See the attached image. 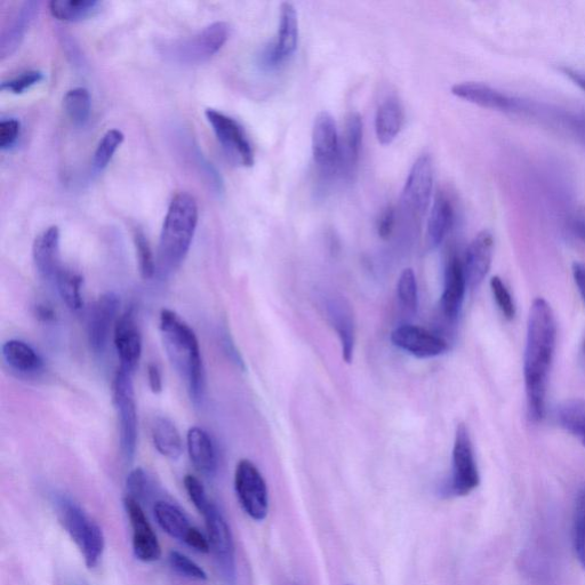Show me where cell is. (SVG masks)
I'll return each mask as SVG.
<instances>
[{"label": "cell", "mask_w": 585, "mask_h": 585, "mask_svg": "<svg viewBox=\"0 0 585 585\" xmlns=\"http://www.w3.org/2000/svg\"><path fill=\"white\" fill-rule=\"evenodd\" d=\"M556 340L554 311L546 300H534L528 317L524 358L527 406L533 421H541L546 412L548 379Z\"/></svg>", "instance_id": "1"}, {"label": "cell", "mask_w": 585, "mask_h": 585, "mask_svg": "<svg viewBox=\"0 0 585 585\" xmlns=\"http://www.w3.org/2000/svg\"><path fill=\"white\" fill-rule=\"evenodd\" d=\"M159 328L168 358L186 383L192 403L199 406L205 396V372L196 333L170 309L160 312Z\"/></svg>", "instance_id": "2"}, {"label": "cell", "mask_w": 585, "mask_h": 585, "mask_svg": "<svg viewBox=\"0 0 585 585\" xmlns=\"http://www.w3.org/2000/svg\"><path fill=\"white\" fill-rule=\"evenodd\" d=\"M198 224V205L194 196L180 192L168 206L160 232L157 274L167 277L187 258Z\"/></svg>", "instance_id": "3"}, {"label": "cell", "mask_w": 585, "mask_h": 585, "mask_svg": "<svg viewBox=\"0 0 585 585\" xmlns=\"http://www.w3.org/2000/svg\"><path fill=\"white\" fill-rule=\"evenodd\" d=\"M56 506L60 522L82 552L86 566L95 568L99 565L106 546L100 526L88 518L77 503L68 498H59Z\"/></svg>", "instance_id": "4"}, {"label": "cell", "mask_w": 585, "mask_h": 585, "mask_svg": "<svg viewBox=\"0 0 585 585\" xmlns=\"http://www.w3.org/2000/svg\"><path fill=\"white\" fill-rule=\"evenodd\" d=\"M112 402L118 416L120 451L124 460L131 463L138 446L139 420L132 373L123 368H119L112 382Z\"/></svg>", "instance_id": "5"}, {"label": "cell", "mask_w": 585, "mask_h": 585, "mask_svg": "<svg viewBox=\"0 0 585 585\" xmlns=\"http://www.w3.org/2000/svg\"><path fill=\"white\" fill-rule=\"evenodd\" d=\"M230 27L226 22H214L188 38L174 40L164 46L167 58L183 64H198L218 53L226 44Z\"/></svg>", "instance_id": "6"}, {"label": "cell", "mask_w": 585, "mask_h": 585, "mask_svg": "<svg viewBox=\"0 0 585 585\" xmlns=\"http://www.w3.org/2000/svg\"><path fill=\"white\" fill-rule=\"evenodd\" d=\"M208 542L214 556L216 567L221 578L228 585H234L237 580L236 551L234 538L226 518L215 504L204 515Z\"/></svg>", "instance_id": "7"}, {"label": "cell", "mask_w": 585, "mask_h": 585, "mask_svg": "<svg viewBox=\"0 0 585 585\" xmlns=\"http://www.w3.org/2000/svg\"><path fill=\"white\" fill-rule=\"evenodd\" d=\"M235 490L245 514L262 522L269 511V494L266 480L250 460H240L235 472Z\"/></svg>", "instance_id": "8"}, {"label": "cell", "mask_w": 585, "mask_h": 585, "mask_svg": "<svg viewBox=\"0 0 585 585\" xmlns=\"http://www.w3.org/2000/svg\"><path fill=\"white\" fill-rule=\"evenodd\" d=\"M453 472L448 490L454 496H466L479 486L480 477L474 447L466 424L460 423L455 432Z\"/></svg>", "instance_id": "9"}, {"label": "cell", "mask_w": 585, "mask_h": 585, "mask_svg": "<svg viewBox=\"0 0 585 585\" xmlns=\"http://www.w3.org/2000/svg\"><path fill=\"white\" fill-rule=\"evenodd\" d=\"M205 116L232 162L252 167L255 163L254 150L242 125L236 119L215 109H206Z\"/></svg>", "instance_id": "10"}, {"label": "cell", "mask_w": 585, "mask_h": 585, "mask_svg": "<svg viewBox=\"0 0 585 585\" xmlns=\"http://www.w3.org/2000/svg\"><path fill=\"white\" fill-rule=\"evenodd\" d=\"M299 44V19L291 3L280 7L277 37L260 55V66L264 70H274L290 60Z\"/></svg>", "instance_id": "11"}, {"label": "cell", "mask_w": 585, "mask_h": 585, "mask_svg": "<svg viewBox=\"0 0 585 585\" xmlns=\"http://www.w3.org/2000/svg\"><path fill=\"white\" fill-rule=\"evenodd\" d=\"M340 143L333 116L327 111L320 112L312 128V155L323 174L339 172Z\"/></svg>", "instance_id": "12"}, {"label": "cell", "mask_w": 585, "mask_h": 585, "mask_svg": "<svg viewBox=\"0 0 585 585\" xmlns=\"http://www.w3.org/2000/svg\"><path fill=\"white\" fill-rule=\"evenodd\" d=\"M434 189V163L429 155L421 156L411 168L405 183L402 202L412 215H424L431 202Z\"/></svg>", "instance_id": "13"}, {"label": "cell", "mask_w": 585, "mask_h": 585, "mask_svg": "<svg viewBox=\"0 0 585 585\" xmlns=\"http://www.w3.org/2000/svg\"><path fill=\"white\" fill-rule=\"evenodd\" d=\"M120 307L119 296L109 292L100 296L93 304L87 319V336L96 354L107 349L112 328L115 330Z\"/></svg>", "instance_id": "14"}, {"label": "cell", "mask_w": 585, "mask_h": 585, "mask_svg": "<svg viewBox=\"0 0 585 585\" xmlns=\"http://www.w3.org/2000/svg\"><path fill=\"white\" fill-rule=\"evenodd\" d=\"M124 508L133 531V552L142 563H155L162 557V547L140 502L126 496Z\"/></svg>", "instance_id": "15"}, {"label": "cell", "mask_w": 585, "mask_h": 585, "mask_svg": "<svg viewBox=\"0 0 585 585\" xmlns=\"http://www.w3.org/2000/svg\"><path fill=\"white\" fill-rule=\"evenodd\" d=\"M391 341L396 347L419 358L437 357L448 350V343L442 336L413 325L396 328L391 334Z\"/></svg>", "instance_id": "16"}, {"label": "cell", "mask_w": 585, "mask_h": 585, "mask_svg": "<svg viewBox=\"0 0 585 585\" xmlns=\"http://www.w3.org/2000/svg\"><path fill=\"white\" fill-rule=\"evenodd\" d=\"M114 342L120 368L133 374L142 356V336L133 308L119 316L114 330Z\"/></svg>", "instance_id": "17"}, {"label": "cell", "mask_w": 585, "mask_h": 585, "mask_svg": "<svg viewBox=\"0 0 585 585\" xmlns=\"http://www.w3.org/2000/svg\"><path fill=\"white\" fill-rule=\"evenodd\" d=\"M452 93L456 98L487 109L503 112H516L524 109L522 102L512 99L510 96L482 83L466 82L456 84L452 87Z\"/></svg>", "instance_id": "18"}, {"label": "cell", "mask_w": 585, "mask_h": 585, "mask_svg": "<svg viewBox=\"0 0 585 585\" xmlns=\"http://www.w3.org/2000/svg\"><path fill=\"white\" fill-rule=\"evenodd\" d=\"M494 252V239L490 231H482L472 240L463 262L467 283L477 288L490 272Z\"/></svg>", "instance_id": "19"}, {"label": "cell", "mask_w": 585, "mask_h": 585, "mask_svg": "<svg viewBox=\"0 0 585 585\" xmlns=\"http://www.w3.org/2000/svg\"><path fill=\"white\" fill-rule=\"evenodd\" d=\"M32 259L38 274L47 280H55L63 270L60 253V230L47 228L36 237L32 246Z\"/></svg>", "instance_id": "20"}, {"label": "cell", "mask_w": 585, "mask_h": 585, "mask_svg": "<svg viewBox=\"0 0 585 585\" xmlns=\"http://www.w3.org/2000/svg\"><path fill=\"white\" fill-rule=\"evenodd\" d=\"M39 7L40 3L36 0H28L22 3L7 20L0 35V58L5 59L18 50L39 12Z\"/></svg>", "instance_id": "21"}, {"label": "cell", "mask_w": 585, "mask_h": 585, "mask_svg": "<svg viewBox=\"0 0 585 585\" xmlns=\"http://www.w3.org/2000/svg\"><path fill=\"white\" fill-rule=\"evenodd\" d=\"M466 272L463 262L458 256H452L445 268L444 291L440 307L448 320H455L459 317L462 308L464 295L467 290Z\"/></svg>", "instance_id": "22"}, {"label": "cell", "mask_w": 585, "mask_h": 585, "mask_svg": "<svg viewBox=\"0 0 585 585\" xmlns=\"http://www.w3.org/2000/svg\"><path fill=\"white\" fill-rule=\"evenodd\" d=\"M363 141V120L358 112H350L346 128L340 143L339 172L344 178H351L355 173Z\"/></svg>", "instance_id": "23"}, {"label": "cell", "mask_w": 585, "mask_h": 585, "mask_svg": "<svg viewBox=\"0 0 585 585\" xmlns=\"http://www.w3.org/2000/svg\"><path fill=\"white\" fill-rule=\"evenodd\" d=\"M187 446L192 464L205 476L215 475L218 470V452L210 434L203 428L188 431Z\"/></svg>", "instance_id": "24"}, {"label": "cell", "mask_w": 585, "mask_h": 585, "mask_svg": "<svg viewBox=\"0 0 585 585\" xmlns=\"http://www.w3.org/2000/svg\"><path fill=\"white\" fill-rule=\"evenodd\" d=\"M330 318L336 333L339 335L342 354L347 363H351L355 350V322L349 304L341 298H332L327 303Z\"/></svg>", "instance_id": "25"}, {"label": "cell", "mask_w": 585, "mask_h": 585, "mask_svg": "<svg viewBox=\"0 0 585 585\" xmlns=\"http://www.w3.org/2000/svg\"><path fill=\"white\" fill-rule=\"evenodd\" d=\"M2 356L5 364L15 373L31 376L44 370V360L30 344L21 340H10L3 344Z\"/></svg>", "instance_id": "26"}, {"label": "cell", "mask_w": 585, "mask_h": 585, "mask_svg": "<svg viewBox=\"0 0 585 585\" xmlns=\"http://www.w3.org/2000/svg\"><path fill=\"white\" fill-rule=\"evenodd\" d=\"M404 120V110L397 99L389 98L381 103L376 111L375 133L383 146H389L397 139L402 131Z\"/></svg>", "instance_id": "27"}, {"label": "cell", "mask_w": 585, "mask_h": 585, "mask_svg": "<svg viewBox=\"0 0 585 585\" xmlns=\"http://www.w3.org/2000/svg\"><path fill=\"white\" fill-rule=\"evenodd\" d=\"M152 442L156 450L170 460H178L183 453V443L178 428L165 416H158L151 427Z\"/></svg>", "instance_id": "28"}, {"label": "cell", "mask_w": 585, "mask_h": 585, "mask_svg": "<svg viewBox=\"0 0 585 585\" xmlns=\"http://www.w3.org/2000/svg\"><path fill=\"white\" fill-rule=\"evenodd\" d=\"M155 518L162 530L171 538L186 541L192 527L186 514L175 504L167 501H158L155 504Z\"/></svg>", "instance_id": "29"}, {"label": "cell", "mask_w": 585, "mask_h": 585, "mask_svg": "<svg viewBox=\"0 0 585 585\" xmlns=\"http://www.w3.org/2000/svg\"><path fill=\"white\" fill-rule=\"evenodd\" d=\"M454 222V208L450 199L438 195L432 204L428 219V240L432 246L442 244L451 231Z\"/></svg>", "instance_id": "30"}, {"label": "cell", "mask_w": 585, "mask_h": 585, "mask_svg": "<svg viewBox=\"0 0 585 585\" xmlns=\"http://www.w3.org/2000/svg\"><path fill=\"white\" fill-rule=\"evenodd\" d=\"M101 6L98 0H52L50 11L55 19L77 22L91 18Z\"/></svg>", "instance_id": "31"}, {"label": "cell", "mask_w": 585, "mask_h": 585, "mask_svg": "<svg viewBox=\"0 0 585 585\" xmlns=\"http://www.w3.org/2000/svg\"><path fill=\"white\" fill-rule=\"evenodd\" d=\"M61 299L72 311L83 309L84 300L82 294L83 277L67 268H63L58 277L54 280Z\"/></svg>", "instance_id": "32"}, {"label": "cell", "mask_w": 585, "mask_h": 585, "mask_svg": "<svg viewBox=\"0 0 585 585\" xmlns=\"http://www.w3.org/2000/svg\"><path fill=\"white\" fill-rule=\"evenodd\" d=\"M91 95L84 87L72 88L63 98V108L77 126L85 125L91 115Z\"/></svg>", "instance_id": "33"}, {"label": "cell", "mask_w": 585, "mask_h": 585, "mask_svg": "<svg viewBox=\"0 0 585 585\" xmlns=\"http://www.w3.org/2000/svg\"><path fill=\"white\" fill-rule=\"evenodd\" d=\"M558 419L562 427L580 438L585 446V402L572 400L560 407Z\"/></svg>", "instance_id": "34"}, {"label": "cell", "mask_w": 585, "mask_h": 585, "mask_svg": "<svg viewBox=\"0 0 585 585\" xmlns=\"http://www.w3.org/2000/svg\"><path fill=\"white\" fill-rule=\"evenodd\" d=\"M133 242L141 277L144 280L154 278L157 274V263L148 237L141 228L136 227L133 229Z\"/></svg>", "instance_id": "35"}, {"label": "cell", "mask_w": 585, "mask_h": 585, "mask_svg": "<svg viewBox=\"0 0 585 585\" xmlns=\"http://www.w3.org/2000/svg\"><path fill=\"white\" fill-rule=\"evenodd\" d=\"M124 141V134L116 128H112L102 136L98 147L94 152L93 170L95 172H102L106 168L115 152Z\"/></svg>", "instance_id": "36"}, {"label": "cell", "mask_w": 585, "mask_h": 585, "mask_svg": "<svg viewBox=\"0 0 585 585\" xmlns=\"http://www.w3.org/2000/svg\"><path fill=\"white\" fill-rule=\"evenodd\" d=\"M573 541L576 556L585 568V487L578 494L575 503Z\"/></svg>", "instance_id": "37"}, {"label": "cell", "mask_w": 585, "mask_h": 585, "mask_svg": "<svg viewBox=\"0 0 585 585\" xmlns=\"http://www.w3.org/2000/svg\"><path fill=\"white\" fill-rule=\"evenodd\" d=\"M397 295L403 307L410 312L418 310L419 293L418 282L412 269H405L400 275L397 284Z\"/></svg>", "instance_id": "38"}, {"label": "cell", "mask_w": 585, "mask_h": 585, "mask_svg": "<svg viewBox=\"0 0 585 585\" xmlns=\"http://www.w3.org/2000/svg\"><path fill=\"white\" fill-rule=\"evenodd\" d=\"M127 496L142 502L150 498L152 493V483L146 471L142 468H136L130 472L126 480Z\"/></svg>", "instance_id": "39"}, {"label": "cell", "mask_w": 585, "mask_h": 585, "mask_svg": "<svg viewBox=\"0 0 585 585\" xmlns=\"http://www.w3.org/2000/svg\"><path fill=\"white\" fill-rule=\"evenodd\" d=\"M168 562H170L173 570L184 576V578L196 581L207 580V574L203 568L179 551H171L170 556H168Z\"/></svg>", "instance_id": "40"}, {"label": "cell", "mask_w": 585, "mask_h": 585, "mask_svg": "<svg viewBox=\"0 0 585 585\" xmlns=\"http://www.w3.org/2000/svg\"><path fill=\"white\" fill-rule=\"evenodd\" d=\"M184 487L189 495L190 501L194 503L195 508L199 511V514L203 516L206 511L212 506V502L208 499L205 487L200 480L192 475H187L183 480Z\"/></svg>", "instance_id": "41"}, {"label": "cell", "mask_w": 585, "mask_h": 585, "mask_svg": "<svg viewBox=\"0 0 585 585\" xmlns=\"http://www.w3.org/2000/svg\"><path fill=\"white\" fill-rule=\"evenodd\" d=\"M44 79V72L40 70H29L22 72L21 75L12 79L5 80L2 83V90L13 94H22L31 86H34Z\"/></svg>", "instance_id": "42"}, {"label": "cell", "mask_w": 585, "mask_h": 585, "mask_svg": "<svg viewBox=\"0 0 585 585\" xmlns=\"http://www.w3.org/2000/svg\"><path fill=\"white\" fill-rule=\"evenodd\" d=\"M491 288L494 295V299L502 314L507 319H514L516 316V306L514 299L507 288L502 282L500 277H493L491 280Z\"/></svg>", "instance_id": "43"}, {"label": "cell", "mask_w": 585, "mask_h": 585, "mask_svg": "<svg viewBox=\"0 0 585 585\" xmlns=\"http://www.w3.org/2000/svg\"><path fill=\"white\" fill-rule=\"evenodd\" d=\"M21 131V124L18 119L10 118L0 123V148L10 149L18 141Z\"/></svg>", "instance_id": "44"}, {"label": "cell", "mask_w": 585, "mask_h": 585, "mask_svg": "<svg viewBox=\"0 0 585 585\" xmlns=\"http://www.w3.org/2000/svg\"><path fill=\"white\" fill-rule=\"evenodd\" d=\"M395 227L394 207L388 206L380 215L378 221V234L382 239H388Z\"/></svg>", "instance_id": "45"}, {"label": "cell", "mask_w": 585, "mask_h": 585, "mask_svg": "<svg viewBox=\"0 0 585 585\" xmlns=\"http://www.w3.org/2000/svg\"><path fill=\"white\" fill-rule=\"evenodd\" d=\"M184 543L190 548L202 552V554H207V552L211 551L210 542H208V539L196 527H192Z\"/></svg>", "instance_id": "46"}, {"label": "cell", "mask_w": 585, "mask_h": 585, "mask_svg": "<svg viewBox=\"0 0 585 585\" xmlns=\"http://www.w3.org/2000/svg\"><path fill=\"white\" fill-rule=\"evenodd\" d=\"M149 387L154 394L158 395L163 391V376L160 368L155 363H150L147 367Z\"/></svg>", "instance_id": "47"}, {"label": "cell", "mask_w": 585, "mask_h": 585, "mask_svg": "<svg viewBox=\"0 0 585 585\" xmlns=\"http://www.w3.org/2000/svg\"><path fill=\"white\" fill-rule=\"evenodd\" d=\"M573 276L579 293L585 304V264L575 263L573 266Z\"/></svg>", "instance_id": "48"}, {"label": "cell", "mask_w": 585, "mask_h": 585, "mask_svg": "<svg viewBox=\"0 0 585 585\" xmlns=\"http://www.w3.org/2000/svg\"><path fill=\"white\" fill-rule=\"evenodd\" d=\"M35 315L42 322L50 323L55 319V311L51 306L45 303H39L35 307Z\"/></svg>", "instance_id": "49"}, {"label": "cell", "mask_w": 585, "mask_h": 585, "mask_svg": "<svg viewBox=\"0 0 585 585\" xmlns=\"http://www.w3.org/2000/svg\"><path fill=\"white\" fill-rule=\"evenodd\" d=\"M223 346L226 347V352L231 358L232 362L236 363L239 367L244 368L243 359L240 357L235 344L232 343L230 336H226V338L223 339Z\"/></svg>", "instance_id": "50"}, {"label": "cell", "mask_w": 585, "mask_h": 585, "mask_svg": "<svg viewBox=\"0 0 585 585\" xmlns=\"http://www.w3.org/2000/svg\"><path fill=\"white\" fill-rule=\"evenodd\" d=\"M573 228L575 234L578 235L583 240V242H585V215H581L579 218H576L573 224Z\"/></svg>", "instance_id": "51"}, {"label": "cell", "mask_w": 585, "mask_h": 585, "mask_svg": "<svg viewBox=\"0 0 585 585\" xmlns=\"http://www.w3.org/2000/svg\"><path fill=\"white\" fill-rule=\"evenodd\" d=\"M567 76L570 77L575 84H578L585 91V72L571 70L568 72Z\"/></svg>", "instance_id": "52"}, {"label": "cell", "mask_w": 585, "mask_h": 585, "mask_svg": "<svg viewBox=\"0 0 585 585\" xmlns=\"http://www.w3.org/2000/svg\"><path fill=\"white\" fill-rule=\"evenodd\" d=\"M584 352H585V343H584Z\"/></svg>", "instance_id": "53"}, {"label": "cell", "mask_w": 585, "mask_h": 585, "mask_svg": "<svg viewBox=\"0 0 585 585\" xmlns=\"http://www.w3.org/2000/svg\"><path fill=\"white\" fill-rule=\"evenodd\" d=\"M349 585V584H348Z\"/></svg>", "instance_id": "54"}]
</instances>
